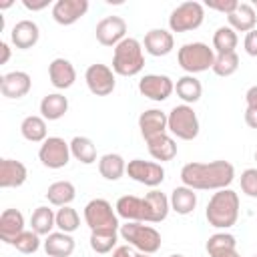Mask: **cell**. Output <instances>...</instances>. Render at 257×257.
<instances>
[{
    "instance_id": "obj_47",
    "label": "cell",
    "mask_w": 257,
    "mask_h": 257,
    "mask_svg": "<svg viewBox=\"0 0 257 257\" xmlns=\"http://www.w3.org/2000/svg\"><path fill=\"white\" fill-rule=\"evenodd\" d=\"M137 253H133V249H131V245H120V247H116L114 251H112V257H135Z\"/></svg>"
},
{
    "instance_id": "obj_12",
    "label": "cell",
    "mask_w": 257,
    "mask_h": 257,
    "mask_svg": "<svg viewBox=\"0 0 257 257\" xmlns=\"http://www.w3.org/2000/svg\"><path fill=\"white\" fill-rule=\"evenodd\" d=\"M175 90V82L167 74H145L139 80V92L155 102L167 100Z\"/></svg>"
},
{
    "instance_id": "obj_21",
    "label": "cell",
    "mask_w": 257,
    "mask_h": 257,
    "mask_svg": "<svg viewBox=\"0 0 257 257\" xmlns=\"http://www.w3.org/2000/svg\"><path fill=\"white\" fill-rule=\"evenodd\" d=\"M48 78H50V84L58 90H66L74 84L76 80V70L72 66L70 60L66 58H54L50 64H48Z\"/></svg>"
},
{
    "instance_id": "obj_37",
    "label": "cell",
    "mask_w": 257,
    "mask_h": 257,
    "mask_svg": "<svg viewBox=\"0 0 257 257\" xmlns=\"http://www.w3.org/2000/svg\"><path fill=\"white\" fill-rule=\"evenodd\" d=\"M116 241H118V231H92L90 233V249L100 255L116 249L114 247Z\"/></svg>"
},
{
    "instance_id": "obj_24",
    "label": "cell",
    "mask_w": 257,
    "mask_h": 257,
    "mask_svg": "<svg viewBox=\"0 0 257 257\" xmlns=\"http://www.w3.org/2000/svg\"><path fill=\"white\" fill-rule=\"evenodd\" d=\"M227 22L235 32H251L257 26L255 8L249 2H239V6L227 16Z\"/></svg>"
},
{
    "instance_id": "obj_48",
    "label": "cell",
    "mask_w": 257,
    "mask_h": 257,
    "mask_svg": "<svg viewBox=\"0 0 257 257\" xmlns=\"http://www.w3.org/2000/svg\"><path fill=\"white\" fill-rule=\"evenodd\" d=\"M10 60V46H8V42H0V64H6Z\"/></svg>"
},
{
    "instance_id": "obj_38",
    "label": "cell",
    "mask_w": 257,
    "mask_h": 257,
    "mask_svg": "<svg viewBox=\"0 0 257 257\" xmlns=\"http://www.w3.org/2000/svg\"><path fill=\"white\" fill-rule=\"evenodd\" d=\"M217 76H231L239 70V54L237 52H227V54H217L215 56V64L211 68Z\"/></svg>"
},
{
    "instance_id": "obj_18",
    "label": "cell",
    "mask_w": 257,
    "mask_h": 257,
    "mask_svg": "<svg viewBox=\"0 0 257 257\" xmlns=\"http://www.w3.org/2000/svg\"><path fill=\"white\" fill-rule=\"evenodd\" d=\"M38 38H40V28L34 20H28V18L18 20L10 30V42L18 50H28V48L36 46Z\"/></svg>"
},
{
    "instance_id": "obj_28",
    "label": "cell",
    "mask_w": 257,
    "mask_h": 257,
    "mask_svg": "<svg viewBox=\"0 0 257 257\" xmlns=\"http://www.w3.org/2000/svg\"><path fill=\"white\" fill-rule=\"evenodd\" d=\"M171 209L177 213V215H191L197 207V193L191 189V187H175L171 191Z\"/></svg>"
},
{
    "instance_id": "obj_35",
    "label": "cell",
    "mask_w": 257,
    "mask_h": 257,
    "mask_svg": "<svg viewBox=\"0 0 257 257\" xmlns=\"http://www.w3.org/2000/svg\"><path fill=\"white\" fill-rule=\"evenodd\" d=\"M239 44V36L237 32L227 24V26H219L213 34V50L215 54H227V52H235Z\"/></svg>"
},
{
    "instance_id": "obj_30",
    "label": "cell",
    "mask_w": 257,
    "mask_h": 257,
    "mask_svg": "<svg viewBox=\"0 0 257 257\" xmlns=\"http://www.w3.org/2000/svg\"><path fill=\"white\" fill-rule=\"evenodd\" d=\"M20 133L28 143H44L48 139V128H46V120L40 114H30L24 116V120L20 122Z\"/></svg>"
},
{
    "instance_id": "obj_49",
    "label": "cell",
    "mask_w": 257,
    "mask_h": 257,
    "mask_svg": "<svg viewBox=\"0 0 257 257\" xmlns=\"http://www.w3.org/2000/svg\"><path fill=\"white\" fill-rule=\"evenodd\" d=\"M215 257H241L239 253H237V249L235 251H229V253H221V255H215Z\"/></svg>"
},
{
    "instance_id": "obj_34",
    "label": "cell",
    "mask_w": 257,
    "mask_h": 257,
    "mask_svg": "<svg viewBox=\"0 0 257 257\" xmlns=\"http://www.w3.org/2000/svg\"><path fill=\"white\" fill-rule=\"evenodd\" d=\"M70 155L82 165H92L96 163V145L88 137H74L70 141Z\"/></svg>"
},
{
    "instance_id": "obj_6",
    "label": "cell",
    "mask_w": 257,
    "mask_h": 257,
    "mask_svg": "<svg viewBox=\"0 0 257 257\" xmlns=\"http://www.w3.org/2000/svg\"><path fill=\"white\" fill-rule=\"evenodd\" d=\"M169 116V133L181 141H193L199 135V116L191 104H177L167 112Z\"/></svg>"
},
{
    "instance_id": "obj_45",
    "label": "cell",
    "mask_w": 257,
    "mask_h": 257,
    "mask_svg": "<svg viewBox=\"0 0 257 257\" xmlns=\"http://www.w3.org/2000/svg\"><path fill=\"white\" fill-rule=\"evenodd\" d=\"M22 4H24V8L26 10H32V12H38V10H44L48 4H50V0H40V2H30V0H22Z\"/></svg>"
},
{
    "instance_id": "obj_53",
    "label": "cell",
    "mask_w": 257,
    "mask_h": 257,
    "mask_svg": "<svg viewBox=\"0 0 257 257\" xmlns=\"http://www.w3.org/2000/svg\"><path fill=\"white\" fill-rule=\"evenodd\" d=\"M255 4H257V2H255Z\"/></svg>"
},
{
    "instance_id": "obj_11",
    "label": "cell",
    "mask_w": 257,
    "mask_h": 257,
    "mask_svg": "<svg viewBox=\"0 0 257 257\" xmlns=\"http://www.w3.org/2000/svg\"><path fill=\"white\" fill-rule=\"evenodd\" d=\"M126 175L147 187H159L165 181V169L157 161H143V159H133L126 163Z\"/></svg>"
},
{
    "instance_id": "obj_51",
    "label": "cell",
    "mask_w": 257,
    "mask_h": 257,
    "mask_svg": "<svg viewBox=\"0 0 257 257\" xmlns=\"http://www.w3.org/2000/svg\"><path fill=\"white\" fill-rule=\"evenodd\" d=\"M171 257H185V255H181V253H175V255H171Z\"/></svg>"
},
{
    "instance_id": "obj_14",
    "label": "cell",
    "mask_w": 257,
    "mask_h": 257,
    "mask_svg": "<svg viewBox=\"0 0 257 257\" xmlns=\"http://www.w3.org/2000/svg\"><path fill=\"white\" fill-rule=\"evenodd\" d=\"M88 12V0H56L52 4V18L60 26H72Z\"/></svg>"
},
{
    "instance_id": "obj_41",
    "label": "cell",
    "mask_w": 257,
    "mask_h": 257,
    "mask_svg": "<svg viewBox=\"0 0 257 257\" xmlns=\"http://www.w3.org/2000/svg\"><path fill=\"white\" fill-rule=\"evenodd\" d=\"M241 191L251 197V199H257V167H251V169H245L241 173Z\"/></svg>"
},
{
    "instance_id": "obj_54",
    "label": "cell",
    "mask_w": 257,
    "mask_h": 257,
    "mask_svg": "<svg viewBox=\"0 0 257 257\" xmlns=\"http://www.w3.org/2000/svg\"><path fill=\"white\" fill-rule=\"evenodd\" d=\"M255 257H257V255H255Z\"/></svg>"
},
{
    "instance_id": "obj_15",
    "label": "cell",
    "mask_w": 257,
    "mask_h": 257,
    "mask_svg": "<svg viewBox=\"0 0 257 257\" xmlns=\"http://www.w3.org/2000/svg\"><path fill=\"white\" fill-rule=\"evenodd\" d=\"M32 88V78L24 70H12L0 76V92L6 98H22L30 92Z\"/></svg>"
},
{
    "instance_id": "obj_26",
    "label": "cell",
    "mask_w": 257,
    "mask_h": 257,
    "mask_svg": "<svg viewBox=\"0 0 257 257\" xmlns=\"http://www.w3.org/2000/svg\"><path fill=\"white\" fill-rule=\"evenodd\" d=\"M145 143H147L149 155L157 163H167V161H173L177 157V143L169 133L159 135V137H155L151 141H145Z\"/></svg>"
},
{
    "instance_id": "obj_10",
    "label": "cell",
    "mask_w": 257,
    "mask_h": 257,
    "mask_svg": "<svg viewBox=\"0 0 257 257\" xmlns=\"http://www.w3.org/2000/svg\"><path fill=\"white\" fill-rule=\"evenodd\" d=\"M84 82L88 86V90L94 96H108L114 86H116V78H114V70L102 62H94L86 68L84 72Z\"/></svg>"
},
{
    "instance_id": "obj_33",
    "label": "cell",
    "mask_w": 257,
    "mask_h": 257,
    "mask_svg": "<svg viewBox=\"0 0 257 257\" xmlns=\"http://www.w3.org/2000/svg\"><path fill=\"white\" fill-rule=\"evenodd\" d=\"M76 197V189L70 181H56L46 189V199L50 205L54 207H66L74 201Z\"/></svg>"
},
{
    "instance_id": "obj_2",
    "label": "cell",
    "mask_w": 257,
    "mask_h": 257,
    "mask_svg": "<svg viewBox=\"0 0 257 257\" xmlns=\"http://www.w3.org/2000/svg\"><path fill=\"white\" fill-rule=\"evenodd\" d=\"M205 217L215 229H229L239 219V195L233 189H221L213 193L207 203Z\"/></svg>"
},
{
    "instance_id": "obj_39",
    "label": "cell",
    "mask_w": 257,
    "mask_h": 257,
    "mask_svg": "<svg viewBox=\"0 0 257 257\" xmlns=\"http://www.w3.org/2000/svg\"><path fill=\"white\" fill-rule=\"evenodd\" d=\"M56 227L62 233H74L80 227V217H78L76 209H72L70 205L58 207V211H56Z\"/></svg>"
},
{
    "instance_id": "obj_17",
    "label": "cell",
    "mask_w": 257,
    "mask_h": 257,
    "mask_svg": "<svg viewBox=\"0 0 257 257\" xmlns=\"http://www.w3.org/2000/svg\"><path fill=\"white\" fill-rule=\"evenodd\" d=\"M143 48L151 56H167V54H171L173 48H175L173 32L171 30H165V28H151L145 34Z\"/></svg>"
},
{
    "instance_id": "obj_16",
    "label": "cell",
    "mask_w": 257,
    "mask_h": 257,
    "mask_svg": "<svg viewBox=\"0 0 257 257\" xmlns=\"http://www.w3.org/2000/svg\"><path fill=\"white\" fill-rule=\"evenodd\" d=\"M139 128L145 141H151L159 135L169 133V116L161 108H149L143 110L139 116Z\"/></svg>"
},
{
    "instance_id": "obj_22",
    "label": "cell",
    "mask_w": 257,
    "mask_h": 257,
    "mask_svg": "<svg viewBox=\"0 0 257 257\" xmlns=\"http://www.w3.org/2000/svg\"><path fill=\"white\" fill-rule=\"evenodd\" d=\"M24 215L18 209H4L0 215V239L8 245H12V241L26 231L24 229Z\"/></svg>"
},
{
    "instance_id": "obj_5",
    "label": "cell",
    "mask_w": 257,
    "mask_h": 257,
    "mask_svg": "<svg viewBox=\"0 0 257 257\" xmlns=\"http://www.w3.org/2000/svg\"><path fill=\"white\" fill-rule=\"evenodd\" d=\"M215 50L205 42H187L177 52V62L187 74H197L213 68Z\"/></svg>"
},
{
    "instance_id": "obj_25",
    "label": "cell",
    "mask_w": 257,
    "mask_h": 257,
    "mask_svg": "<svg viewBox=\"0 0 257 257\" xmlns=\"http://www.w3.org/2000/svg\"><path fill=\"white\" fill-rule=\"evenodd\" d=\"M114 211L120 219L124 221H137V223H145V201L143 197L137 195H122L116 205Z\"/></svg>"
},
{
    "instance_id": "obj_23",
    "label": "cell",
    "mask_w": 257,
    "mask_h": 257,
    "mask_svg": "<svg viewBox=\"0 0 257 257\" xmlns=\"http://www.w3.org/2000/svg\"><path fill=\"white\" fill-rule=\"evenodd\" d=\"M74 239L70 233H62V231H52L50 235H46L42 247L46 251L48 257H70L74 253Z\"/></svg>"
},
{
    "instance_id": "obj_8",
    "label": "cell",
    "mask_w": 257,
    "mask_h": 257,
    "mask_svg": "<svg viewBox=\"0 0 257 257\" xmlns=\"http://www.w3.org/2000/svg\"><path fill=\"white\" fill-rule=\"evenodd\" d=\"M205 20V6L195 0H187L179 4L169 16L171 32H191L197 30Z\"/></svg>"
},
{
    "instance_id": "obj_3",
    "label": "cell",
    "mask_w": 257,
    "mask_h": 257,
    "mask_svg": "<svg viewBox=\"0 0 257 257\" xmlns=\"http://www.w3.org/2000/svg\"><path fill=\"white\" fill-rule=\"evenodd\" d=\"M145 68V52L143 44L137 38L126 36L122 42L114 46L112 52V70L118 76H137Z\"/></svg>"
},
{
    "instance_id": "obj_19",
    "label": "cell",
    "mask_w": 257,
    "mask_h": 257,
    "mask_svg": "<svg viewBox=\"0 0 257 257\" xmlns=\"http://www.w3.org/2000/svg\"><path fill=\"white\" fill-rule=\"evenodd\" d=\"M143 201H145V223H161L167 219L171 211V201L165 193L153 189L143 197Z\"/></svg>"
},
{
    "instance_id": "obj_50",
    "label": "cell",
    "mask_w": 257,
    "mask_h": 257,
    "mask_svg": "<svg viewBox=\"0 0 257 257\" xmlns=\"http://www.w3.org/2000/svg\"><path fill=\"white\" fill-rule=\"evenodd\" d=\"M135 257H151V255H147V253H137Z\"/></svg>"
},
{
    "instance_id": "obj_7",
    "label": "cell",
    "mask_w": 257,
    "mask_h": 257,
    "mask_svg": "<svg viewBox=\"0 0 257 257\" xmlns=\"http://www.w3.org/2000/svg\"><path fill=\"white\" fill-rule=\"evenodd\" d=\"M84 223L92 231H118V215L106 199H92L84 205Z\"/></svg>"
},
{
    "instance_id": "obj_32",
    "label": "cell",
    "mask_w": 257,
    "mask_h": 257,
    "mask_svg": "<svg viewBox=\"0 0 257 257\" xmlns=\"http://www.w3.org/2000/svg\"><path fill=\"white\" fill-rule=\"evenodd\" d=\"M54 227H56V213L50 207L40 205V207H36L32 211V215H30V229L34 233H38L40 237L42 235L46 237V235L52 233Z\"/></svg>"
},
{
    "instance_id": "obj_42",
    "label": "cell",
    "mask_w": 257,
    "mask_h": 257,
    "mask_svg": "<svg viewBox=\"0 0 257 257\" xmlns=\"http://www.w3.org/2000/svg\"><path fill=\"white\" fill-rule=\"evenodd\" d=\"M203 6H207L209 10H217V12H223L225 16H229L239 6V2L237 0H207Z\"/></svg>"
},
{
    "instance_id": "obj_43",
    "label": "cell",
    "mask_w": 257,
    "mask_h": 257,
    "mask_svg": "<svg viewBox=\"0 0 257 257\" xmlns=\"http://www.w3.org/2000/svg\"><path fill=\"white\" fill-rule=\"evenodd\" d=\"M243 48H245V52H247L249 56L257 58V28L245 34V40H243Z\"/></svg>"
},
{
    "instance_id": "obj_36",
    "label": "cell",
    "mask_w": 257,
    "mask_h": 257,
    "mask_svg": "<svg viewBox=\"0 0 257 257\" xmlns=\"http://www.w3.org/2000/svg\"><path fill=\"white\" fill-rule=\"evenodd\" d=\"M205 249H207L209 257H215V255H221V253H229V251H235L237 249V239L231 233H227V231L213 233L207 239Z\"/></svg>"
},
{
    "instance_id": "obj_44",
    "label": "cell",
    "mask_w": 257,
    "mask_h": 257,
    "mask_svg": "<svg viewBox=\"0 0 257 257\" xmlns=\"http://www.w3.org/2000/svg\"><path fill=\"white\" fill-rule=\"evenodd\" d=\"M245 102H247V108H257V84H253V86L247 88Z\"/></svg>"
},
{
    "instance_id": "obj_40",
    "label": "cell",
    "mask_w": 257,
    "mask_h": 257,
    "mask_svg": "<svg viewBox=\"0 0 257 257\" xmlns=\"http://www.w3.org/2000/svg\"><path fill=\"white\" fill-rule=\"evenodd\" d=\"M12 247L24 255H30V253H36L40 249V235L34 233L32 229L30 231H22L14 241H12Z\"/></svg>"
},
{
    "instance_id": "obj_29",
    "label": "cell",
    "mask_w": 257,
    "mask_h": 257,
    "mask_svg": "<svg viewBox=\"0 0 257 257\" xmlns=\"http://www.w3.org/2000/svg\"><path fill=\"white\" fill-rule=\"evenodd\" d=\"M175 92L177 96L183 100V104H193L201 98L203 94V84L195 74H185L181 78H177L175 82Z\"/></svg>"
},
{
    "instance_id": "obj_27",
    "label": "cell",
    "mask_w": 257,
    "mask_h": 257,
    "mask_svg": "<svg viewBox=\"0 0 257 257\" xmlns=\"http://www.w3.org/2000/svg\"><path fill=\"white\" fill-rule=\"evenodd\" d=\"M68 112V98L60 92H50L40 100V116L44 120H58Z\"/></svg>"
},
{
    "instance_id": "obj_13",
    "label": "cell",
    "mask_w": 257,
    "mask_h": 257,
    "mask_svg": "<svg viewBox=\"0 0 257 257\" xmlns=\"http://www.w3.org/2000/svg\"><path fill=\"white\" fill-rule=\"evenodd\" d=\"M96 40L102 46H116L126 38V22L120 16H104L94 28Z\"/></svg>"
},
{
    "instance_id": "obj_52",
    "label": "cell",
    "mask_w": 257,
    "mask_h": 257,
    "mask_svg": "<svg viewBox=\"0 0 257 257\" xmlns=\"http://www.w3.org/2000/svg\"><path fill=\"white\" fill-rule=\"evenodd\" d=\"M255 161H257V151H255Z\"/></svg>"
},
{
    "instance_id": "obj_46",
    "label": "cell",
    "mask_w": 257,
    "mask_h": 257,
    "mask_svg": "<svg viewBox=\"0 0 257 257\" xmlns=\"http://www.w3.org/2000/svg\"><path fill=\"white\" fill-rule=\"evenodd\" d=\"M245 122L249 128L257 131V108H245Z\"/></svg>"
},
{
    "instance_id": "obj_9",
    "label": "cell",
    "mask_w": 257,
    "mask_h": 257,
    "mask_svg": "<svg viewBox=\"0 0 257 257\" xmlns=\"http://www.w3.org/2000/svg\"><path fill=\"white\" fill-rule=\"evenodd\" d=\"M70 157H72V155H70V143H66V141L60 139V137H48V139L40 145V149H38V159H40V163H42L46 169H52V171L66 167L68 161H70Z\"/></svg>"
},
{
    "instance_id": "obj_20",
    "label": "cell",
    "mask_w": 257,
    "mask_h": 257,
    "mask_svg": "<svg viewBox=\"0 0 257 257\" xmlns=\"http://www.w3.org/2000/svg\"><path fill=\"white\" fill-rule=\"evenodd\" d=\"M28 179V169L22 161L16 159H2L0 161V187L2 189H16L22 187Z\"/></svg>"
},
{
    "instance_id": "obj_1",
    "label": "cell",
    "mask_w": 257,
    "mask_h": 257,
    "mask_svg": "<svg viewBox=\"0 0 257 257\" xmlns=\"http://www.w3.org/2000/svg\"><path fill=\"white\" fill-rule=\"evenodd\" d=\"M235 179V167L229 161L187 163L181 169V181L193 191H221L229 189Z\"/></svg>"
},
{
    "instance_id": "obj_4",
    "label": "cell",
    "mask_w": 257,
    "mask_h": 257,
    "mask_svg": "<svg viewBox=\"0 0 257 257\" xmlns=\"http://www.w3.org/2000/svg\"><path fill=\"white\" fill-rule=\"evenodd\" d=\"M118 235L131 245L135 247L139 253H147L153 255L161 249V233L145 223H137V221H126L124 225H120Z\"/></svg>"
},
{
    "instance_id": "obj_31",
    "label": "cell",
    "mask_w": 257,
    "mask_h": 257,
    "mask_svg": "<svg viewBox=\"0 0 257 257\" xmlns=\"http://www.w3.org/2000/svg\"><path fill=\"white\" fill-rule=\"evenodd\" d=\"M98 173L106 181H118L126 173V163L118 153H106L98 159Z\"/></svg>"
}]
</instances>
